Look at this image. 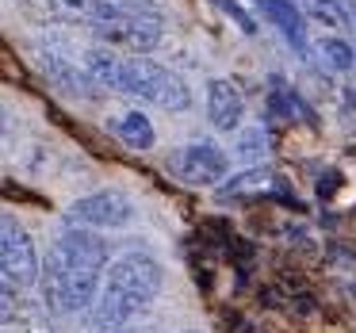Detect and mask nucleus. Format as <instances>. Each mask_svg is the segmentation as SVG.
<instances>
[{"mask_svg": "<svg viewBox=\"0 0 356 333\" xmlns=\"http://www.w3.org/2000/svg\"><path fill=\"white\" fill-rule=\"evenodd\" d=\"M0 264H4V284L19 287V291L39 287L42 261H39V249H35V238L12 215H4V222H0Z\"/></svg>", "mask_w": 356, "mask_h": 333, "instance_id": "4", "label": "nucleus"}, {"mask_svg": "<svg viewBox=\"0 0 356 333\" xmlns=\"http://www.w3.org/2000/svg\"><path fill=\"white\" fill-rule=\"evenodd\" d=\"M215 4H218V8H222L226 16H230V19H234V24H238L245 35H257V19L249 16L245 8H241V0H215Z\"/></svg>", "mask_w": 356, "mask_h": 333, "instance_id": "16", "label": "nucleus"}, {"mask_svg": "<svg viewBox=\"0 0 356 333\" xmlns=\"http://www.w3.org/2000/svg\"><path fill=\"white\" fill-rule=\"evenodd\" d=\"M169 172L188 188H215L230 172V157L218 142H188V146L169 154Z\"/></svg>", "mask_w": 356, "mask_h": 333, "instance_id": "6", "label": "nucleus"}, {"mask_svg": "<svg viewBox=\"0 0 356 333\" xmlns=\"http://www.w3.org/2000/svg\"><path fill=\"white\" fill-rule=\"evenodd\" d=\"M295 4L322 27H333V31H348L353 27V16H348L345 0H295Z\"/></svg>", "mask_w": 356, "mask_h": 333, "instance_id": "12", "label": "nucleus"}, {"mask_svg": "<svg viewBox=\"0 0 356 333\" xmlns=\"http://www.w3.org/2000/svg\"><path fill=\"white\" fill-rule=\"evenodd\" d=\"M39 4H42V16L50 19H85L88 24L96 0H39Z\"/></svg>", "mask_w": 356, "mask_h": 333, "instance_id": "15", "label": "nucleus"}, {"mask_svg": "<svg viewBox=\"0 0 356 333\" xmlns=\"http://www.w3.org/2000/svg\"><path fill=\"white\" fill-rule=\"evenodd\" d=\"M111 92H127L138 100L154 104L161 111H188L192 108V88L177 77L172 70L157 65L154 58L138 54V58H119L115 77H111Z\"/></svg>", "mask_w": 356, "mask_h": 333, "instance_id": "3", "label": "nucleus"}, {"mask_svg": "<svg viewBox=\"0 0 356 333\" xmlns=\"http://www.w3.org/2000/svg\"><path fill=\"white\" fill-rule=\"evenodd\" d=\"M180 333H200V330H180Z\"/></svg>", "mask_w": 356, "mask_h": 333, "instance_id": "20", "label": "nucleus"}, {"mask_svg": "<svg viewBox=\"0 0 356 333\" xmlns=\"http://www.w3.org/2000/svg\"><path fill=\"white\" fill-rule=\"evenodd\" d=\"M134 200L119 188H104V192H88L65 211L70 226H85V230H123L134 222Z\"/></svg>", "mask_w": 356, "mask_h": 333, "instance_id": "7", "label": "nucleus"}, {"mask_svg": "<svg viewBox=\"0 0 356 333\" xmlns=\"http://www.w3.org/2000/svg\"><path fill=\"white\" fill-rule=\"evenodd\" d=\"M207 119L218 134H238L245 123V96L234 81L215 77L207 81Z\"/></svg>", "mask_w": 356, "mask_h": 333, "instance_id": "9", "label": "nucleus"}, {"mask_svg": "<svg viewBox=\"0 0 356 333\" xmlns=\"http://www.w3.org/2000/svg\"><path fill=\"white\" fill-rule=\"evenodd\" d=\"M348 4V16H353V27H356V0H345Z\"/></svg>", "mask_w": 356, "mask_h": 333, "instance_id": "19", "label": "nucleus"}, {"mask_svg": "<svg viewBox=\"0 0 356 333\" xmlns=\"http://www.w3.org/2000/svg\"><path fill=\"white\" fill-rule=\"evenodd\" d=\"M92 35L100 39V47L111 50H127V54H149V50L161 47L165 39V16L161 12H131L127 8L123 16H115L111 24L92 27Z\"/></svg>", "mask_w": 356, "mask_h": 333, "instance_id": "5", "label": "nucleus"}, {"mask_svg": "<svg viewBox=\"0 0 356 333\" xmlns=\"http://www.w3.org/2000/svg\"><path fill=\"white\" fill-rule=\"evenodd\" d=\"M257 12L284 35V42L299 58H310V35H307V12L295 0H253Z\"/></svg>", "mask_w": 356, "mask_h": 333, "instance_id": "10", "label": "nucleus"}, {"mask_svg": "<svg viewBox=\"0 0 356 333\" xmlns=\"http://www.w3.org/2000/svg\"><path fill=\"white\" fill-rule=\"evenodd\" d=\"M115 4L134 8V12H161V4H157V0H115Z\"/></svg>", "mask_w": 356, "mask_h": 333, "instance_id": "17", "label": "nucleus"}, {"mask_svg": "<svg viewBox=\"0 0 356 333\" xmlns=\"http://www.w3.org/2000/svg\"><path fill=\"white\" fill-rule=\"evenodd\" d=\"M35 65H39L42 77H47L62 96H70V100H92V96L100 92V85L92 81L88 65L77 62V58H70L65 50H58V47L39 42V47H35Z\"/></svg>", "mask_w": 356, "mask_h": 333, "instance_id": "8", "label": "nucleus"}, {"mask_svg": "<svg viewBox=\"0 0 356 333\" xmlns=\"http://www.w3.org/2000/svg\"><path fill=\"white\" fill-rule=\"evenodd\" d=\"M161 287H165V264L149 249H127L111 261L100 299L88 310V325L96 333L123 330L161 295Z\"/></svg>", "mask_w": 356, "mask_h": 333, "instance_id": "2", "label": "nucleus"}, {"mask_svg": "<svg viewBox=\"0 0 356 333\" xmlns=\"http://www.w3.org/2000/svg\"><path fill=\"white\" fill-rule=\"evenodd\" d=\"M111 127H115V134L123 138V146H127V149H138V154L154 149V142H157L154 123H149L142 111H127V115H119Z\"/></svg>", "mask_w": 356, "mask_h": 333, "instance_id": "11", "label": "nucleus"}, {"mask_svg": "<svg viewBox=\"0 0 356 333\" xmlns=\"http://www.w3.org/2000/svg\"><path fill=\"white\" fill-rule=\"evenodd\" d=\"M111 333H146V330H138V325H123V330H111Z\"/></svg>", "mask_w": 356, "mask_h": 333, "instance_id": "18", "label": "nucleus"}, {"mask_svg": "<svg viewBox=\"0 0 356 333\" xmlns=\"http://www.w3.org/2000/svg\"><path fill=\"white\" fill-rule=\"evenodd\" d=\"M111 245L96 230L85 226H65L50 253L42 257V279H39V302L50 314H81L92 310L100 299L104 276L111 268Z\"/></svg>", "mask_w": 356, "mask_h": 333, "instance_id": "1", "label": "nucleus"}, {"mask_svg": "<svg viewBox=\"0 0 356 333\" xmlns=\"http://www.w3.org/2000/svg\"><path fill=\"white\" fill-rule=\"evenodd\" d=\"M268 188H272V172L264 169V165H253V169L230 177L218 192H222L226 200H234V195H257V192H268Z\"/></svg>", "mask_w": 356, "mask_h": 333, "instance_id": "13", "label": "nucleus"}, {"mask_svg": "<svg viewBox=\"0 0 356 333\" xmlns=\"http://www.w3.org/2000/svg\"><path fill=\"white\" fill-rule=\"evenodd\" d=\"M318 54H322L325 70H333V73H348L353 62H356V50L348 47L341 35H325V39L318 42Z\"/></svg>", "mask_w": 356, "mask_h": 333, "instance_id": "14", "label": "nucleus"}]
</instances>
